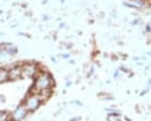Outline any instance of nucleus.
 I'll list each match as a JSON object with an SVG mask.
<instances>
[{"instance_id":"f257e3e1","label":"nucleus","mask_w":151,"mask_h":121,"mask_svg":"<svg viewBox=\"0 0 151 121\" xmlns=\"http://www.w3.org/2000/svg\"><path fill=\"white\" fill-rule=\"evenodd\" d=\"M54 87V79L51 77V74L45 70H40L36 74V80H35V88L33 91L36 89H45V88H52Z\"/></svg>"},{"instance_id":"f03ea898","label":"nucleus","mask_w":151,"mask_h":121,"mask_svg":"<svg viewBox=\"0 0 151 121\" xmlns=\"http://www.w3.org/2000/svg\"><path fill=\"white\" fill-rule=\"evenodd\" d=\"M41 105V102H40L39 97H37L36 94H32V95H29L24 102V107L28 112H35V110L39 109V106Z\"/></svg>"},{"instance_id":"7ed1b4c3","label":"nucleus","mask_w":151,"mask_h":121,"mask_svg":"<svg viewBox=\"0 0 151 121\" xmlns=\"http://www.w3.org/2000/svg\"><path fill=\"white\" fill-rule=\"evenodd\" d=\"M21 69H22V77H36V74L40 72L39 65L36 63L21 65Z\"/></svg>"},{"instance_id":"20e7f679","label":"nucleus","mask_w":151,"mask_h":121,"mask_svg":"<svg viewBox=\"0 0 151 121\" xmlns=\"http://www.w3.org/2000/svg\"><path fill=\"white\" fill-rule=\"evenodd\" d=\"M22 79V69H21V65L18 66H11L8 69V80H19Z\"/></svg>"},{"instance_id":"39448f33","label":"nucleus","mask_w":151,"mask_h":121,"mask_svg":"<svg viewBox=\"0 0 151 121\" xmlns=\"http://www.w3.org/2000/svg\"><path fill=\"white\" fill-rule=\"evenodd\" d=\"M26 114H28V110L24 107V105H21L19 107L11 114V120L12 121H21L26 117Z\"/></svg>"},{"instance_id":"423d86ee","label":"nucleus","mask_w":151,"mask_h":121,"mask_svg":"<svg viewBox=\"0 0 151 121\" xmlns=\"http://www.w3.org/2000/svg\"><path fill=\"white\" fill-rule=\"evenodd\" d=\"M51 94H52V88H45V89H39L36 92V95L39 97L40 102L43 103V102H45L48 98L51 97Z\"/></svg>"},{"instance_id":"0eeeda50","label":"nucleus","mask_w":151,"mask_h":121,"mask_svg":"<svg viewBox=\"0 0 151 121\" xmlns=\"http://www.w3.org/2000/svg\"><path fill=\"white\" fill-rule=\"evenodd\" d=\"M6 81H8V69L0 68V84H3Z\"/></svg>"},{"instance_id":"6e6552de","label":"nucleus","mask_w":151,"mask_h":121,"mask_svg":"<svg viewBox=\"0 0 151 121\" xmlns=\"http://www.w3.org/2000/svg\"><path fill=\"white\" fill-rule=\"evenodd\" d=\"M0 121H11V114L6 110H0Z\"/></svg>"},{"instance_id":"1a4fd4ad","label":"nucleus","mask_w":151,"mask_h":121,"mask_svg":"<svg viewBox=\"0 0 151 121\" xmlns=\"http://www.w3.org/2000/svg\"><path fill=\"white\" fill-rule=\"evenodd\" d=\"M6 47H7V50H6V51H7L8 54H15L17 53L15 47H12V45H6Z\"/></svg>"},{"instance_id":"9d476101","label":"nucleus","mask_w":151,"mask_h":121,"mask_svg":"<svg viewBox=\"0 0 151 121\" xmlns=\"http://www.w3.org/2000/svg\"><path fill=\"white\" fill-rule=\"evenodd\" d=\"M137 1H146V0H137Z\"/></svg>"}]
</instances>
